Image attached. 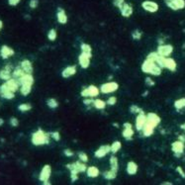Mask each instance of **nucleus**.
<instances>
[{
	"label": "nucleus",
	"instance_id": "obj_2",
	"mask_svg": "<svg viewBox=\"0 0 185 185\" xmlns=\"http://www.w3.org/2000/svg\"><path fill=\"white\" fill-rule=\"evenodd\" d=\"M161 67L160 66H157L154 60L145 58L144 60V63L142 64V70L145 73H150L151 75L158 76L161 74Z\"/></svg>",
	"mask_w": 185,
	"mask_h": 185
},
{
	"label": "nucleus",
	"instance_id": "obj_43",
	"mask_svg": "<svg viewBox=\"0 0 185 185\" xmlns=\"http://www.w3.org/2000/svg\"><path fill=\"white\" fill-rule=\"evenodd\" d=\"M164 2H165V4H166V6L168 8H170L171 10L176 11V8H175L174 3H173V0H164Z\"/></svg>",
	"mask_w": 185,
	"mask_h": 185
},
{
	"label": "nucleus",
	"instance_id": "obj_14",
	"mask_svg": "<svg viewBox=\"0 0 185 185\" xmlns=\"http://www.w3.org/2000/svg\"><path fill=\"white\" fill-rule=\"evenodd\" d=\"M14 54H15L14 50L11 48L10 47L6 46V45L2 46L1 48H0V56H1L3 60H7V58H9L10 57L14 56Z\"/></svg>",
	"mask_w": 185,
	"mask_h": 185
},
{
	"label": "nucleus",
	"instance_id": "obj_36",
	"mask_svg": "<svg viewBox=\"0 0 185 185\" xmlns=\"http://www.w3.org/2000/svg\"><path fill=\"white\" fill-rule=\"evenodd\" d=\"M47 105L48 108H51V109H56L58 107V102H57V99H54V98H50V99H48L47 100Z\"/></svg>",
	"mask_w": 185,
	"mask_h": 185
},
{
	"label": "nucleus",
	"instance_id": "obj_39",
	"mask_svg": "<svg viewBox=\"0 0 185 185\" xmlns=\"http://www.w3.org/2000/svg\"><path fill=\"white\" fill-rule=\"evenodd\" d=\"M57 37V31L54 30V29H51L50 31H48V39L51 42L56 41V39Z\"/></svg>",
	"mask_w": 185,
	"mask_h": 185
},
{
	"label": "nucleus",
	"instance_id": "obj_29",
	"mask_svg": "<svg viewBox=\"0 0 185 185\" xmlns=\"http://www.w3.org/2000/svg\"><path fill=\"white\" fill-rule=\"evenodd\" d=\"M88 88V92H89V97H91V98H93V97H96L99 95L100 93V89L98 88L97 86L95 85H90L87 87Z\"/></svg>",
	"mask_w": 185,
	"mask_h": 185
},
{
	"label": "nucleus",
	"instance_id": "obj_61",
	"mask_svg": "<svg viewBox=\"0 0 185 185\" xmlns=\"http://www.w3.org/2000/svg\"><path fill=\"white\" fill-rule=\"evenodd\" d=\"M43 183H44V184H47V185H51L50 181H48H48H45V182H43Z\"/></svg>",
	"mask_w": 185,
	"mask_h": 185
},
{
	"label": "nucleus",
	"instance_id": "obj_13",
	"mask_svg": "<svg viewBox=\"0 0 185 185\" xmlns=\"http://www.w3.org/2000/svg\"><path fill=\"white\" fill-rule=\"evenodd\" d=\"M110 151H111V148H110V145H103L95 151V152H94V155H95L97 158H102V157H106V155L108 154Z\"/></svg>",
	"mask_w": 185,
	"mask_h": 185
},
{
	"label": "nucleus",
	"instance_id": "obj_33",
	"mask_svg": "<svg viewBox=\"0 0 185 185\" xmlns=\"http://www.w3.org/2000/svg\"><path fill=\"white\" fill-rule=\"evenodd\" d=\"M110 166H111V169H114V170L118 171V169H119V160L116 157H110Z\"/></svg>",
	"mask_w": 185,
	"mask_h": 185
},
{
	"label": "nucleus",
	"instance_id": "obj_6",
	"mask_svg": "<svg viewBox=\"0 0 185 185\" xmlns=\"http://www.w3.org/2000/svg\"><path fill=\"white\" fill-rule=\"evenodd\" d=\"M142 7L144 8V10L150 12V13H155L158 11V4L154 1H151V0H145L142 3Z\"/></svg>",
	"mask_w": 185,
	"mask_h": 185
},
{
	"label": "nucleus",
	"instance_id": "obj_56",
	"mask_svg": "<svg viewBox=\"0 0 185 185\" xmlns=\"http://www.w3.org/2000/svg\"><path fill=\"white\" fill-rule=\"evenodd\" d=\"M178 139H179V141H181V142H185V135H181V136H179V138H178Z\"/></svg>",
	"mask_w": 185,
	"mask_h": 185
},
{
	"label": "nucleus",
	"instance_id": "obj_26",
	"mask_svg": "<svg viewBox=\"0 0 185 185\" xmlns=\"http://www.w3.org/2000/svg\"><path fill=\"white\" fill-rule=\"evenodd\" d=\"M25 73L26 72L23 70V69H22L21 66H17V67H15L14 70L12 71V77H13V78L19 80L22 76L24 75Z\"/></svg>",
	"mask_w": 185,
	"mask_h": 185
},
{
	"label": "nucleus",
	"instance_id": "obj_10",
	"mask_svg": "<svg viewBox=\"0 0 185 185\" xmlns=\"http://www.w3.org/2000/svg\"><path fill=\"white\" fill-rule=\"evenodd\" d=\"M0 96L4 99H8V100H11L15 97L14 95V92H12L10 89L8 88L6 83H3L0 85Z\"/></svg>",
	"mask_w": 185,
	"mask_h": 185
},
{
	"label": "nucleus",
	"instance_id": "obj_17",
	"mask_svg": "<svg viewBox=\"0 0 185 185\" xmlns=\"http://www.w3.org/2000/svg\"><path fill=\"white\" fill-rule=\"evenodd\" d=\"M76 71L77 69H76L75 66H69L61 71V76H63V78H69V77L73 76L74 74L76 73Z\"/></svg>",
	"mask_w": 185,
	"mask_h": 185
},
{
	"label": "nucleus",
	"instance_id": "obj_18",
	"mask_svg": "<svg viewBox=\"0 0 185 185\" xmlns=\"http://www.w3.org/2000/svg\"><path fill=\"white\" fill-rule=\"evenodd\" d=\"M20 85H32L34 84V77L31 73H25L20 79L18 80Z\"/></svg>",
	"mask_w": 185,
	"mask_h": 185
},
{
	"label": "nucleus",
	"instance_id": "obj_51",
	"mask_svg": "<svg viewBox=\"0 0 185 185\" xmlns=\"http://www.w3.org/2000/svg\"><path fill=\"white\" fill-rule=\"evenodd\" d=\"M145 84H147L148 86H154L155 82L151 78V77H147V78H145Z\"/></svg>",
	"mask_w": 185,
	"mask_h": 185
},
{
	"label": "nucleus",
	"instance_id": "obj_7",
	"mask_svg": "<svg viewBox=\"0 0 185 185\" xmlns=\"http://www.w3.org/2000/svg\"><path fill=\"white\" fill-rule=\"evenodd\" d=\"M171 151H173L175 157H180L184 151V142L181 141H175L171 144Z\"/></svg>",
	"mask_w": 185,
	"mask_h": 185
},
{
	"label": "nucleus",
	"instance_id": "obj_9",
	"mask_svg": "<svg viewBox=\"0 0 185 185\" xmlns=\"http://www.w3.org/2000/svg\"><path fill=\"white\" fill-rule=\"evenodd\" d=\"M92 56L90 54H84V53H81L78 57V63L79 66L82 67V69H88L89 66H90V60H91Z\"/></svg>",
	"mask_w": 185,
	"mask_h": 185
},
{
	"label": "nucleus",
	"instance_id": "obj_24",
	"mask_svg": "<svg viewBox=\"0 0 185 185\" xmlns=\"http://www.w3.org/2000/svg\"><path fill=\"white\" fill-rule=\"evenodd\" d=\"M86 174H87V176L90 178H96L99 176L100 171L98 169V167L89 166V167H87V169H86Z\"/></svg>",
	"mask_w": 185,
	"mask_h": 185
},
{
	"label": "nucleus",
	"instance_id": "obj_16",
	"mask_svg": "<svg viewBox=\"0 0 185 185\" xmlns=\"http://www.w3.org/2000/svg\"><path fill=\"white\" fill-rule=\"evenodd\" d=\"M119 10H120V12H121V15L123 16V17H126V18L130 17V16L133 14V12H134L133 6H131L126 2L119 8Z\"/></svg>",
	"mask_w": 185,
	"mask_h": 185
},
{
	"label": "nucleus",
	"instance_id": "obj_42",
	"mask_svg": "<svg viewBox=\"0 0 185 185\" xmlns=\"http://www.w3.org/2000/svg\"><path fill=\"white\" fill-rule=\"evenodd\" d=\"M132 38L134 39V40H141L142 38V32L139 31V30H136L132 33Z\"/></svg>",
	"mask_w": 185,
	"mask_h": 185
},
{
	"label": "nucleus",
	"instance_id": "obj_53",
	"mask_svg": "<svg viewBox=\"0 0 185 185\" xmlns=\"http://www.w3.org/2000/svg\"><path fill=\"white\" fill-rule=\"evenodd\" d=\"M176 171H177L178 173H179V175H180L181 177L185 178V172H184V170L182 169V167H181V166H177V167H176Z\"/></svg>",
	"mask_w": 185,
	"mask_h": 185
},
{
	"label": "nucleus",
	"instance_id": "obj_46",
	"mask_svg": "<svg viewBox=\"0 0 185 185\" xmlns=\"http://www.w3.org/2000/svg\"><path fill=\"white\" fill-rule=\"evenodd\" d=\"M125 3V0H113V5L117 8H120Z\"/></svg>",
	"mask_w": 185,
	"mask_h": 185
},
{
	"label": "nucleus",
	"instance_id": "obj_47",
	"mask_svg": "<svg viewBox=\"0 0 185 185\" xmlns=\"http://www.w3.org/2000/svg\"><path fill=\"white\" fill-rule=\"evenodd\" d=\"M10 124L12 127H18L19 126V120L17 118H15V117H12L10 119Z\"/></svg>",
	"mask_w": 185,
	"mask_h": 185
},
{
	"label": "nucleus",
	"instance_id": "obj_11",
	"mask_svg": "<svg viewBox=\"0 0 185 185\" xmlns=\"http://www.w3.org/2000/svg\"><path fill=\"white\" fill-rule=\"evenodd\" d=\"M12 71H13V67L11 64L5 66L1 70H0V79L6 81V80L12 78Z\"/></svg>",
	"mask_w": 185,
	"mask_h": 185
},
{
	"label": "nucleus",
	"instance_id": "obj_20",
	"mask_svg": "<svg viewBox=\"0 0 185 185\" xmlns=\"http://www.w3.org/2000/svg\"><path fill=\"white\" fill-rule=\"evenodd\" d=\"M57 22L60 24H66L67 23V20H69V18H67V15L66 11L63 10V9H58V11L57 13Z\"/></svg>",
	"mask_w": 185,
	"mask_h": 185
},
{
	"label": "nucleus",
	"instance_id": "obj_45",
	"mask_svg": "<svg viewBox=\"0 0 185 185\" xmlns=\"http://www.w3.org/2000/svg\"><path fill=\"white\" fill-rule=\"evenodd\" d=\"M51 137L53 138L54 141H57L58 142L60 139V132H53V133H51Z\"/></svg>",
	"mask_w": 185,
	"mask_h": 185
},
{
	"label": "nucleus",
	"instance_id": "obj_59",
	"mask_svg": "<svg viewBox=\"0 0 185 185\" xmlns=\"http://www.w3.org/2000/svg\"><path fill=\"white\" fill-rule=\"evenodd\" d=\"M3 28V22L0 20V31H1V29Z\"/></svg>",
	"mask_w": 185,
	"mask_h": 185
},
{
	"label": "nucleus",
	"instance_id": "obj_30",
	"mask_svg": "<svg viewBox=\"0 0 185 185\" xmlns=\"http://www.w3.org/2000/svg\"><path fill=\"white\" fill-rule=\"evenodd\" d=\"M93 105H94V107H95L96 109L103 110V109H105L107 103L104 101V100H102V99H96V100H94V101H93Z\"/></svg>",
	"mask_w": 185,
	"mask_h": 185
},
{
	"label": "nucleus",
	"instance_id": "obj_41",
	"mask_svg": "<svg viewBox=\"0 0 185 185\" xmlns=\"http://www.w3.org/2000/svg\"><path fill=\"white\" fill-rule=\"evenodd\" d=\"M78 158H79V160H81L82 162H85V163L88 161V155H87V154H85V152H83V151L78 152Z\"/></svg>",
	"mask_w": 185,
	"mask_h": 185
},
{
	"label": "nucleus",
	"instance_id": "obj_37",
	"mask_svg": "<svg viewBox=\"0 0 185 185\" xmlns=\"http://www.w3.org/2000/svg\"><path fill=\"white\" fill-rule=\"evenodd\" d=\"M173 3L176 8V11L185 8V0H173Z\"/></svg>",
	"mask_w": 185,
	"mask_h": 185
},
{
	"label": "nucleus",
	"instance_id": "obj_1",
	"mask_svg": "<svg viewBox=\"0 0 185 185\" xmlns=\"http://www.w3.org/2000/svg\"><path fill=\"white\" fill-rule=\"evenodd\" d=\"M66 168L70 171V179L72 182L78 179V173L86 172L87 166L85 162H82L81 160L72 162V163H67Z\"/></svg>",
	"mask_w": 185,
	"mask_h": 185
},
{
	"label": "nucleus",
	"instance_id": "obj_50",
	"mask_svg": "<svg viewBox=\"0 0 185 185\" xmlns=\"http://www.w3.org/2000/svg\"><path fill=\"white\" fill-rule=\"evenodd\" d=\"M81 96L84 97V98H87V97H89V92H88V88H83L82 90H81Z\"/></svg>",
	"mask_w": 185,
	"mask_h": 185
},
{
	"label": "nucleus",
	"instance_id": "obj_15",
	"mask_svg": "<svg viewBox=\"0 0 185 185\" xmlns=\"http://www.w3.org/2000/svg\"><path fill=\"white\" fill-rule=\"evenodd\" d=\"M160 121H161L160 117L158 116L157 114H155V113H152V112L148 113V115H147V122H148L152 126H154L155 128H157V126L160 125Z\"/></svg>",
	"mask_w": 185,
	"mask_h": 185
},
{
	"label": "nucleus",
	"instance_id": "obj_3",
	"mask_svg": "<svg viewBox=\"0 0 185 185\" xmlns=\"http://www.w3.org/2000/svg\"><path fill=\"white\" fill-rule=\"evenodd\" d=\"M50 136L51 135H48V133L43 131L42 129H39L32 135V144L34 145H37V147L48 145L50 142Z\"/></svg>",
	"mask_w": 185,
	"mask_h": 185
},
{
	"label": "nucleus",
	"instance_id": "obj_32",
	"mask_svg": "<svg viewBox=\"0 0 185 185\" xmlns=\"http://www.w3.org/2000/svg\"><path fill=\"white\" fill-rule=\"evenodd\" d=\"M80 48H81V53H84V54L92 56V48L89 44H85V43L81 44Z\"/></svg>",
	"mask_w": 185,
	"mask_h": 185
},
{
	"label": "nucleus",
	"instance_id": "obj_12",
	"mask_svg": "<svg viewBox=\"0 0 185 185\" xmlns=\"http://www.w3.org/2000/svg\"><path fill=\"white\" fill-rule=\"evenodd\" d=\"M145 123H147V115L145 114V112L139 113L136 119V129L138 131H142V128L145 127Z\"/></svg>",
	"mask_w": 185,
	"mask_h": 185
},
{
	"label": "nucleus",
	"instance_id": "obj_40",
	"mask_svg": "<svg viewBox=\"0 0 185 185\" xmlns=\"http://www.w3.org/2000/svg\"><path fill=\"white\" fill-rule=\"evenodd\" d=\"M130 112L133 113V114H139V113L144 112V111H142V109L139 108V106H137V105H132V106H130Z\"/></svg>",
	"mask_w": 185,
	"mask_h": 185
},
{
	"label": "nucleus",
	"instance_id": "obj_25",
	"mask_svg": "<svg viewBox=\"0 0 185 185\" xmlns=\"http://www.w3.org/2000/svg\"><path fill=\"white\" fill-rule=\"evenodd\" d=\"M176 67H177L176 61L171 57H166V60H165V69H169L171 71H175L176 70Z\"/></svg>",
	"mask_w": 185,
	"mask_h": 185
},
{
	"label": "nucleus",
	"instance_id": "obj_44",
	"mask_svg": "<svg viewBox=\"0 0 185 185\" xmlns=\"http://www.w3.org/2000/svg\"><path fill=\"white\" fill-rule=\"evenodd\" d=\"M116 102H117V98H116L115 96H111V97H109L108 100H107V101H106L107 104L110 105V106L115 105V104H116Z\"/></svg>",
	"mask_w": 185,
	"mask_h": 185
},
{
	"label": "nucleus",
	"instance_id": "obj_8",
	"mask_svg": "<svg viewBox=\"0 0 185 185\" xmlns=\"http://www.w3.org/2000/svg\"><path fill=\"white\" fill-rule=\"evenodd\" d=\"M51 174V167L50 164H46L44 165L43 168H42L40 175H39V179H40L42 182H45V181H48L50 179Z\"/></svg>",
	"mask_w": 185,
	"mask_h": 185
},
{
	"label": "nucleus",
	"instance_id": "obj_34",
	"mask_svg": "<svg viewBox=\"0 0 185 185\" xmlns=\"http://www.w3.org/2000/svg\"><path fill=\"white\" fill-rule=\"evenodd\" d=\"M31 91H32V85H21L20 92L22 95L27 96L31 93Z\"/></svg>",
	"mask_w": 185,
	"mask_h": 185
},
{
	"label": "nucleus",
	"instance_id": "obj_58",
	"mask_svg": "<svg viewBox=\"0 0 185 185\" xmlns=\"http://www.w3.org/2000/svg\"><path fill=\"white\" fill-rule=\"evenodd\" d=\"M161 184H167V185H172V183H171V182H168V181H166V182H162Z\"/></svg>",
	"mask_w": 185,
	"mask_h": 185
},
{
	"label": "nucleus",
	"instance_id": "obj_49",
	"mask_svg": "<svg viewBox=\"0 0 185 185\" xmlns=\"http://www.w3.org/2000/svg\"><path fill=\"white\" fill-rule=\"evenodd\" d=\"M93 101H94V100L91 98V97H87V98H84V100H83V104H84V105H86V106H88V105H90V104H92Z\"/></svg>",
	"mask_w": 185,
	"mask_h": 185
},
{
	"label": "nucleus",
	"instance_id": "obj_28",
	"mask_svg": "<svg viewBox=\"0 0 185 185\" xmlns=\"http://www.w3.org/2000/svg\"><path fill=\"white\" fill-rule=\"evenodd\" d=\"M135 132L133 128H124L122 132V135H123V138L126 139H131L133 138V136H134Z\"/></svg>",
	"mask_w": 185,
	"mask_h": 185
},
{
	"label": "nucleus",
	"instance_id": "obj_5",
	"mask_svg": "<svg viewBox=\"0 0 185 185\" xmlns=\"http://www.w3.org/2000/svg\"><path fill=\"white\" fill-rule=\"evenodd\" d=\"M157 53L160 54V56L168 57L173 53V47L171 46V45H164V44L160 45V46L157 47Z\"/></svg>",
	"mask_w": 185,
	"mask_h": 185
},
{
	"label": "nucleus",
	"instance_id": "obj_21",
	"mask_svg": "<svg viewBox=\"0 0 185 185\" xmlns=\"http://www.w3.org/2000/svg\"><path fill=\"white\" fill-rule=\"evenodd\" d=\"M22 69H23V70L25 71L26 73H33V64H32V63L29 60H24L21 61V66H20Z\"/></svg>",
	"mask_w": 185,
	"mask_h": 185
},
{
	"label": "nucleus",
	"instance_id": "obj_35",
	"mask_svg": "<svg viewBox=\"0 0 185 185\" xmlns=\"http://www.w3.org/2000/svg\"><path fill=\"white\" fill-rule=\"evenodd\" d=\"M174 107H175V109H177V110H181V109L185 108V98L177 99L176 101L174 102Z\"/></svg>",
	"mask_w": 185,
	"mask_h": 185
},
{
	"label": "nucleus",
	"instance_id": "obj_55",
	"mask_svg": "<svg viewBox=\"0 0 185 185\" xmlns=\"http://www.w3.org/2000/svg\"><path fill=\"white\" fill-rule=\"evenodd\" d=\"M123 127H124V128H133V126H132L131 123L126 122V123H124V124H123Z\"/></svg>",
	"mask_w": 185,
	"mask_h": 185
},
{
	"label": "nucleus",
	"instance_id": "obj_48",
	"mask_svg": "<svg viewBox=\"0 0 185 185\" xmlns=\"http://www.w3.org/2000/svg\"><path fill=\"white\" fill-rule=\"evenodd\" d=\"M38 5H39V0H30V3H29L30 8L35 9L38 7Z\"/></svg>",
	"mask_w": 185,
	"mask_h": 185
},
{
	"label": "nucleus",
	"instance_id": "obj_23",
	"mask_svg": "<svg viewBox=\"0 0 185 185\" xmlns=\"http://www.w3.org/2000/svg\"><path fill=\"white\" fill-rule=\"evenodd\" d=\"M154 129H155L154 126H152L148 122H147L145 125V127L142 128V134H144L145 137H151V136L154 134Z\"/></svg>",
	"mask_w": 185,
	"mask_h": 185
},
{
	"label": "nucleus",
	"instance_id": "obj_54",
	"mask_svg": "<svg viewBox=\"0 0 185 185\" xmlns=\"http://www.w3.org/2000/svg\"><path fill=\"white\" fill-rule=\"evenodd\" d=\"M21 0H8V4L10 6H16L20 3Z\"/></svg>",
	"mask_w": 185,
	"mask_h": 185
},
{
	"label": "nucleus",
	"instance_id": "obj_57",
	"mask_svg": "<svg viewBox=\"0 0 185 185\" xmlns=\"http://www.w3.org/2000/svg\"><path fill=\"white\" fill-rule=\"evenodd\" d=\"M3 124H4V120H3L2 118H0V126H2Z\"/></svg>",
	"mask_w": 185,
	"mask_h": 185
},
{
	"label": "nucleus",
	"instance_id": "obj_31",
	"mask_svg": "<svg viewBox=\"0 0 185 185\" xmlns=\"http://www.w3.org/2000/svg\"><path fill=\"white\" fill-rule=\"evenodd\" d=\"M110 148H111V152L112 154H116V152H118L120 150H121L122 148V142L120 141H115L113 142V144L110 145Z\"/></svg>",
	"mask_w": 185,
	"mask_h": 185
},
{
	"label": "nucleus",
	"instance_id": "obj_19",
	"mask_svg": "<svg viewBox=\"0 0 185 185\" xmlns=\"http://www.w3.org/2000/svg\"><path fill=\"white\" fill-rule=\"evenodd\" d=\"M5 83H6V85H7L8 88L10 89L12 92H14V93L19 89V85H20L19 81L17 79L13 78V77H12V78H10V79L6 80Z\"/></svg>",
	"mask_w": 185,
	"mask_h": 185
},
{
	"label": "nucleus",
	"instance_id": "obj_22",
	"mask_svg": "<svg viewBox=\"0 0 185 185\" xmlns=\"http://www.w3.org/2000/svg\"><path fill=\"white\" fill-rule=\"evenodd\" d=\"M139 166L135 161H129L127 163V173L129 175H135L138 172Z\"/></svg>",
	"mask_w": 185,
	"mask_h": 185
},
{
	"label": "nucleus",
	"instance_id": "obj_27",
	"mask_svg": "<svg viewBox=\"0 0 185 185\" xmlns=\"http://www.w3.org/2000/svg\"><path fill=\"white\" fill-rule=\"evenodd\" d=\"M117 173H118V171L117 170L110 169L108 171H105V172L103 173V177H104L106 180H113L117 177Z\"/></svg>",
	"mask_w": 185,
	"mask_h": 185
},
{
	"label": "nucleus",
	"instance_id": "obj_60",
	"mask_svg": "<svg viewBox=\"0 0 185 185\" xmlns=\"http://www.w3.org/2000/svg\"><path fill=\"white\" fill-rule=\"evenodd\" d=\"M180 128L182 129V130H184V131H185V123H184V124H181Z\"/></svg>",
	"mask_w": 185,
	"mask_h": 185
},
{
	"label": "nucleus",
	"instance_id": "obj_52",
	"mask_svg": "<svg viewBox=\"0 0 185 185\" xmlns=\"http://www.w3.org/2000/svg\"><path fill=\"white\" fill-rule=\"evenodd\" d=\"M63 154L66 155V157H73V155H74V152L72 151H70V150H64L63 151Z\"/></svg>",
	"mask_w": 185,
	"mask_h": 185
},
{
	"label": "nucleus",
	"instance_id": "obj_38",
	"mask_svg": "<svg viewBox=\"0 0 185 185\" xmlns=\"http://www.w3.org/2000/svg\"><path fill=\"white\" fill-rule=\"evenodd\" d=\"M18 109L22 112H27V111H30L32 109V105L30 103H23V104L18 106Z\"/></svg>",
	"mask_w": 185,
	"mask_h": 185
},
{
	"label": "nucleus",
	"instance_id": "obj_4",
	"mask_svg": "<svg viewBox=\"0 0 185 185\" xmlns=\"http://www.w3.org/2000/svg\"><path fill=\"white\" fill-rule=\"evenodd\" d=\"M119 88V84L115 82V81H110V82L103 83L100 86V92H102L103 94H109L117 91Z\"/></svg>",
	"mask_w": 185,
	"mask_h": 185
}]
</instances>
